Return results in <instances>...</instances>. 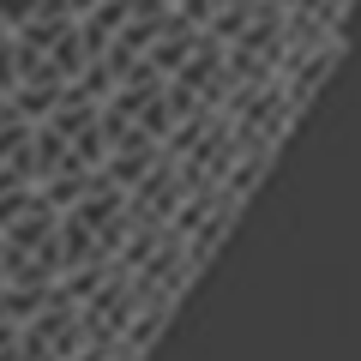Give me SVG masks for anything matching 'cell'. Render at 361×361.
I'll return each instance as SVG.
<instances>
[{
  "label": "cell",
  "mask_w": 361,
  "mask_h": 361,
  "mask_svg": "<svg viewBox=\"0 0 361 361\" xmlns=\"http://www.w3.org/2000/svg\"><path fill=\"white\" fill-rule=\"evenodd\" d=\"M0 361H18V325L0 319Z\"/></svg>",
  "instance_id": "1"
},
{
  "label": "cell",
  "mask_w": 361,
  "mask_h": 361,
  "mask_svg": "<svg viewBox=\"0 0 361 361\" xmlns=\"http://www.w3.org/2000/svg\"><path fill=\"white\" fill-rule=\"evenodd\" d=\"M0 289H6V271H0Z\"/></svg>",
  "instance_id": "2"
}]
</instances>
